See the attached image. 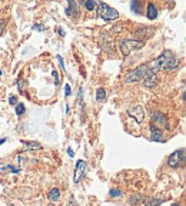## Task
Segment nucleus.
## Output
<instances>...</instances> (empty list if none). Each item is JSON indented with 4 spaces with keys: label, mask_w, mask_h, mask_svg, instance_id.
I'll return each instance as SVG.
<instances>
[{
    "label": "nucleus",
    "mask_w": 186,
    "mask_h": 206,
    "mask_svg": "<svg viewBox=\"0 0 186 206\" xmlns=\"http://www.w3.org/2000/svg\"><path fill=\"white\" fill-rule=\"evenodd\" d=\"M148 69L153 73H157L159 70L165 69V70H173L179 66V59L170 52V50H163L156 59H153L152 62H149Z\"/></svg>",
    "instance_id": "1"
},
{
    "label": "nucleus",
    "mask_w": 186,
    "mask_h": 206,
    "mask_svg": "<svg viewBox=\"0 0 186 206\" xmlns=\"http://www.w3.org/2000/svg\"><path fill=\"white\" fill-rule=\"evenodd\" d=\"M142 47H143V41L136 39H126L119 43V50L122 52L123 56H129L133 50H139Z\"/></svg>",
    "instance_id": "2"
},
{
    "label": "nucleus",
    "mask_w": 186,
    "mask_h": 206,
    "mask_svg": "<svg viewBox=\"0 0 186 206\" xmlns=\"http://www.w3.org/2000/svg\"><path fill=\"white\" fill-rule=\"evenodd\" d=\"M97 13L105 20H114V19L119 17V12L116 9L110 7L109 4H106V3H99L97 4Z\"/></svg>",
    "instance_id": "3"
},
{
    "label": "nucleus",
    "mask_w": 186,
    "mask_h": 206,
    "mask_svg": "<svg viewBox=\"0 0 186 206\" xmlns=\"http://www.w3.org/2000/svg\"><path fill=\"white\" fill-rule=\"evenodd\" d=\"M146 72H148V66H146V65H140V66H138L136 69H133L132 72H129V73L125 76V82L126 83L139 82V80H142V79L145 78Z\"/></svg>",
    "instance_id": "4"
},
{
    "label": "nucleus",
    "mask_w": 186,
    "mask_h": 206,
    "mask_svg": "<svg viewBox=\"0 0 186 206\" xmlns=\"http://www.w3.org/2000/svg\"><path fill=\"white\" fill-rule=\"evenodd\" d=\"M150 120H152V123H150V124L156 126V127H157L159 130H160V129H163V130H168V129H169V122H168V116H166L165 113L159 112V110H155V112H152Z\"/></svg>",
    "instance_id": "5"
},
{
    "label": "nucleus",
    "mask_w": 186,
    "mask_h": 206,
    "mask_svg": "<svg viewBox=\"0 0 186 206\" xmlns=\"http://www.w3.org/2000/svg\"><path fill=\"white\" fill-rule=\"evenodd\" d=\"M185 162V149H178L175 150L169 158H168V165L170 167H179V166L183 165Z\"/></svg>",
    "instance_id": "6"
},
{
    "label": "nucleus",
    "mask_w": 186,
    "mask_h": 206,
    "mask_svg": "<svg viewBox=\"0 0 186 206\" xmlns=\"http://www.w3.org/2000/svg\"><path fill=\"white\" fill-rule=\"evenodd\" d=\"M127 115L130 118H133L138 123H142L145 120V110H143V106L142 105H136V106H132L127 109Z\"/></svg>",
    "instance_id": "7"
},
{
    "label": "nucleus",
    "mask_w": 186,
    "mask_h": 206,
    "mask_svg": "<svg viewBox=\"0 0 186 206\" xmlns=\"http://www.w3.org/2000/svg\"><path fill=\"white\" fill-rule=\"evenodd\" d=\"M86 169H87V166H86V162L84 160H77V163H76V169H74V176H73V182L74 183H79L80 180H82V177L84 176V173H86Z\"/></svg>",
    "instance_id": "8"
},
{
    "label": "nucleus",
    "mask_w": 186,
    "mask_h": 206,
    "mask_svg": "<svg viewBox=\"0 0 186 206\" xmlns=\"http://www.w3.org/2000/svg\"><path fill=\"white\" fill-rule=\"evenodd\" d=\"M145 86L146 87H153V86H156L157 82H159V79H157V76H156V73H153V72H150L148 69V72H146V75H145Z\"/></svg>",
    "instance_id": "9"
},
{
    "label": "nucleus",
    "mask_w": 186,
    "mask_h": 206,
    "mask_svg": "<svg viewBox=\"0 0 186 206\" xmlns=\"http://www.w3.org/2000/svg\"><path fill=\"white\" fill-rule=\"evenodd\" d=\"M149 129H150V140H152V142H165L163 135H162V130H159V129H157L156 126H153V124H150Z\"/></svg>",
    "instance_id": "10"
},
{
    "label": "nucleus",
    "mask_w": 186,
    "mask_h": 206,
    "mask_svg": "<svg viewBox=\"0 0 186 206\" xmlns=\"http://www.w3.org/2000/svg\"><path fill=\"white\" fill-rule=\"evenodd\" d=\"M146 17L149 20H155L157 17V9L153 3H149L148 4V10H146Z\"/></svg>",
    "instance_id": "11"
},
{
    "label": "nucleus",
    "mask_w": 186,
    "mask_h": 206,
    "mask_svg": "<svg viewBox=\"0 0 186 206\" xmlns=\"http://www.w3.org/2000/svg\"><path fill=\"white\" fill-rule=\"evenodd\" d=\"M22 145L26 148V150H40L42 145L39 142H29V140H22Z\"/></svg>",
    "instance_id": "12"
},
{
    "label": "nucleus",
    "mask_w": 186,
    "mask_h": 206,
    "mask_svg": "<svg viewBox=\"0 0 186 206\" xmlns=\"http://www.w3.org/2000/svg\"><path fill=\"white\" fill-rule=\"evenodd\" d=\"M65 13H66V16H72V14H74V16H77L79 14V9H77V4L74 3V1H69V6L66 7V10H65Z\"/></svg>",
    "instance_id": "13"
},
{
    "label": "nucleus",
    "mask_w": 186,
    "mask_h": 206,
    "mask_svg": "<svg viewBox=\"0 0 186 206\" xmlns=\"http://www.w3.org/2000/svg\"><path fill=\"white\" fill-rule=\"evenodd\" d=\"M47 198H49V201H53V202L59 201V199H60V190H59L57 188L50 189V192L47 193Z\"/></svg>",
    "instance_id": "14"
},
{
    "label": "nucleus",
    "mask_w": 186,
    "mask_h": 206,
    "mask_svg": "<svg viewBox=\"0 0 186 206\" xmlns=\"http://www.w3.org/2000/svg\"><path fill=\"white\" fill-rule=\"evenodd\" d=\"M146 206H159L163 203V199H159V198H149V199H145L143 202Z\"/></svg>",
    "instance_id": "15"
},
{
    "label": "nucleus",
    "mask_w": 186,
    "mask_h": 206,
    "mask_svg": "<svg viewBox=\"0 0 186 206\" xmlns=\"http://www.w3.org/2000/svg\"><path fill=\"white\" fill-rule=\"evenodd\" d=\"M96 99H97V102H103L106 99V90L103 87H99L96 90Z\"/></svg>",
    "instance_id": "16"
},
{
    "label": "nucleus",
    "mask_w": 186,
    "mask_h": 206,
    "mask_svg": "<svg viewBox=\"0 0 186 206\" xmlns=\"http://www.w3.org/2000/svg\"><path fill=\"white\" fill-rule=\"evenodd\" d=\"M25 113H26V107H25V105L17 103V105H16V115H17V116H22V115H25Z\"/></svg>",
    "instance_id": "17"
},
{
    "label": "nucleus",
    "mask_w": 186,
    "mask_h": 206,
    "mask_svg": "<svg viewBox=\"0 0 186 206\" xmlns=\"http://www.w3.org/2000/svg\"><path fill=\"white\" fill-rule=\"evenodd\" d=\"M84 6H86V9H87V10H93V9L96 7V1H93V0H87V1H84Z\"/></svg>",
    "instance_id": "18"
},
{
    "label": "nucleus",
    "mask_w": 186,
    "mask_h": 206,
    "mask_svg": "<svg viewBox=\"0 0 186 206\" xmlns=\"http://www.w3.org/2000/svg\"><path fill=\"white\" fill-rule=\"evenodd\" d=\"M52 76H53V79H55V84L59 86V84H60V79H59V75H57V70H56V69L52 70Z\"/></svg>",
    "instance_id": "19"
},
{
    "label": "nucleus",
    "mask_w": 186,
    "mask_h": 206,
    "mask_svg": "<svg viewBox=\"0 0 186 206\" xmlns=\"http://www.w3.org/2000/svg\"><path fill=\"white\" fill-rule=\"evenodd\" d=\"M109 195H110L112 198H119V196H122V190H119V189H110Z\"/></svg>",
    "instance_id": "20"
},
{
    "label": "nucleus",
    "mask_w": 186,
    "mask_h": 206,
    "mask_svg": "<svg viewBox=\"0 0 186 206\" xmlns=\"http://www.w3.org/2000/svg\"><path fill=\"white\" fill-rule=\"evenodd\" d=\"M6 24H7V19H0V36L3 35V32L6 29Z\"/></svg>",
    "instance_id": "21"
},
{
    "label": "nucleus",
    "mask_w": 186,
    "mask_h": 206,
    "mask_svg": "<svg viewBox=\"0 0 186 206\" xmlns=\"http://www.w3.org/2000/svg\"><path fill=\"white\" fill-rule=\"evenodd\" d=\"M56 59H57V62H59V65H60L62 70L65 72V63H63V59H62V56H60V54H57V56H56Z\"/></svg>",
    "instance_id": "22"
},
{
    "label": "nucleus",
    "mask_w": 186,
    "mask_h": 206,
    "mask_svg": "<svg viewBox=\"0 0 186 206\" xmlns=\"http://www.w3.org/2000/svg\"><path fill=\"white\" fill-rule=\"evenodd\" d=\"M9 103H10L12 106H16V105H17V97H16V96H10V97H9Z\"/></svg>",
    "instance_id": "23"
},
{
    "label": "nucleus",
    "mask_w": 186,
    "mask_h": 206,
    "mask_svg": "<svg viewBox=\"0 0 186 206\" xmlns=\"http://www.w3.org/2000/svg\"><path fill=\"white\" fill-rule=\"evenodd\" d=\"M33 30H39V32H43L44 30V26H42V24H33V27H32Z\"/></svg>",
    "instance_id": "24"
},
{
    "label": "nucleus",
    "mask_w": 186,
    "mask_h": 206,
    "mask_svg": "<svg viewBox=\"0 0 186 206\" xmlns=\"http://www.w3.org/2000/svg\"><path fill=\"white\" fill-rule=\"evenodd\" d=\"M132 10H135L136 13H139V3H138V1H133V3H132Z\"/></svg>",
    "instance_id": "25"
},
{
    "label": "nucleus",
    "mask_w": 186,
    "mask_h": 206,
    "mask_svg": "<svg viewBox=\"0 0 186 206\" xmlns=\"http://www.w3.org/2000/svg\"><path fill=\"white\" fill-rule=\"evenodd\" d=\"M65 96H70V86L65 84Z\"/></svg>",
    "instance_id": "26"
},
{
    "label": "nucleus",
    "mask_w": 186,
    "mask_h": 206,
    "mask_svg": "<svg viewBox=\"0 0 186 206\" xmlns=\"http://www.w3.org/2000/svg\"><path fill=\"white\" fill-rule=\"evenodd\" d=\"M7 169H9V170H12L13 173H19V169H16L14 166H12V165H9V166H7Z\"/></svg>",
    "instance_id": "27"
},
{
    "label": "nucleus",
    "mask_w": 186,
    "mask_h": 206,
    "mask_svg": "<svg viewBox=\"0 0 186 206\" xmlns=\"http://www.w3.org/2000/svg\"><path fill=\"white\" fill-rule=\"evenodd\" d=\"M17 86H19V89H20V90H23V87L26 86V82H25V80H20V82L17 83Z\"/></svg>",
    "instance_id": "28"
},
{
    "label": "nucleus",
    "mask_w": 186,
    "mask_h": 206,
    "mask_svg": "<svg viewBox=\"0 0 186 206\" xmlns=\"http://www.w3.org/2000/svg\"><path fill=\"white\" fill-rule=\"evenodd\" d=\"M67 155H69L70 158H73V156H74V152L72 150V148H67Z\"/></svg>",
    "instance_id": "29"
},
{
    "label": "nucleus",
    "mask_w": 186,
    "mask_h": 206,
    "mask_svg": "<svg viewBox=\"0 0 186 206\" xmlns=\"http://www.w3.org/2000/svg\"><path fill=\"white\" fill-rule=\"evenodd\" d=\"M69 206H76V202H74L73 196H70V205H69Z\"/></svg>",
    "instance_id": "30"
},
{
    "label": "nucleus",
    "mask_w": 186,
    "mask_h": 206,
    "mask_svg": "<svg viewBox=\"0 0 186 206\" xmlns=\"http://www.w3.org/2000/svg\"><path fill=\"white\" fill-rule=\"evenodd\" d=\"M57 33H59L60 36H65V32H63V29H60V27L57 29Z\"/></svg>",
    "instance_id": "31"
},
{
    "label": "nucleus",
    "mask_w": 186,
    "mask_h": 206,
    "mask_svg": "<svg viewBox=\"0 0 186 206\" xmlns=\"http://www.w3.org/2000/svg\"><path fill=\"white\" fill-rule=\"evenodd\" d=\"M6 140H7V139H6V137H3V139H0V145H3V143H4V142H6Z\"/></svg>",
    "instance_id": "32"
},
{
    "label": "nucleus",
    "mask_w": 186,
    "mask_h": 206,
    "mask_svg": "<svg viewBox=\"0 0 186 206\" xmlns=\"http://www.w3.org/2000/svg\"><path fill=\"white\" fill-rule=\"evenodd\" d=\"M172 206H182V205H179V203H172Z\"/></svg>",
    "instance_id": "33"
},
{
    "label": "nucleus",
    "mask_w": 186,
    "mask_h": 206,
    "mask_svg": "<svg viewBox=\"0 0 186 206\" xmlns=\"http://www.w3.org/2000/svg\"><path fill=\"white\" fill-rule=\"evenodd\" d=\"M1 75H3V73H1V70H0V76H1Z\"/></svg>",
    "instance_id": "34"
},
{
    "label": "nucleus",
    "mask_w": 186,
    "mask_h": 206,
    "mask_svg": "<svg viewBox=\"0 0 186 206\" xmlns=\"http://www.w3.org/2000/svg\"><path fill=\"white\" fill-rule=\"evenodd\" d=\"M9 206H13V205H9Z\"/></svg>",
    "instance_id": "35"
}]
</instances>
